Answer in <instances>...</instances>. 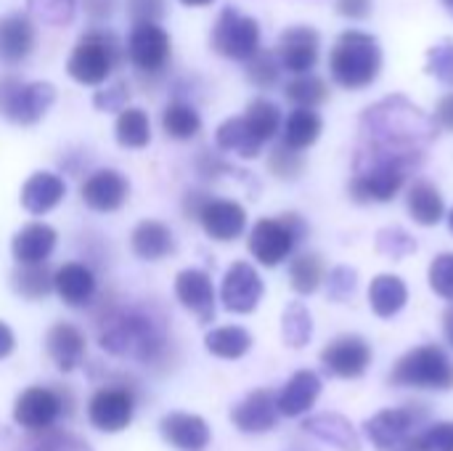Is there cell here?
I'll return each instance as SVG.
<instances>
[{
	"mask_svg": "<svg viewBox=\"0 0 453 451\" xmlns=\"http://www.w3.org/2000/svg\"><path fill=\"white\" fill-rule=\"evenodd\" d=\"M326 282V266L316 253H300L289 263V284L297 295H313Z\"/></svg>",
	"mask_w": 453,
	"mask_h": 451,
	"instance_id": "36",
	"label": "cell"
},
{
	"mask_svg": "<svg viewBox=\"0 0 453 451\" xmlns=\"http://www.w3.org/2000/svg\"><path fill=\"white\" fill-rule=\"evenodd\" d=\"M117 43L111 32H88L69 56L66 72L80 85H101L117 64Z\"/></svg>",
	"mask_w": 453,
	"mask_h": 451,
	"instance_id": "8",
	"label": "cell"
},
{
	"mask_svg": "<svg viewBox=\"0 0 453 451\" xmlns=\"http://www.w3.org/2000/svg\"><path fill=\"white\" fill-rule=\"evenodd\" d=\"M114 3H117V0H85V11H88L90 16L101 19V16H109V13L114 11Z\"/></svg>",
	"mask_w": 453,
	"mask_h": 451,
	"instance_id": "57",
	"label": "cell"
},
{
	"mask_svg": "<svg viewBox=\"0 0 453 451\" xmlns=\"http://www.w3.org/2000/svg\"><path fill=\"white\" fill-rule=\"evenodd\" d=\"M374 354L372 346L361 335H340L321 351V364L332 377L356 380L366 375Z\"/></svg>",
	"mask_w": 453,
	"mask_h": 451,
	"instance_id": "13",
	"label": "cell"
},
{
	"mask_svg": "<svg viewBox=\"0 0 453 451\" xmlns=\"http://www.w3.org/2000/svg\"><path fill=\"white\" fill-rule=\"evenodd\" d=\"M66 197V183L61 175L50 173V170H37L32 173L24 186H21V207L29 215H45L50 210H56L61 205V199Z\"/></svg>",
	"mask_w": 453,
	"mask_h": 451,
	"instance_id": "25",
	"label": "cell"
},
{
	"mask_svg": "<svg viewBox=\"0 0 453 451\" xmlns=\"http://www.w3.org/2000/svg\"><path fill=\"white\" fill-rule=\"evenodd\" d=\"M443 5L449 8V13H451V16H453V0H443Z\"/></svg>",
	"mask_w": 453,
	"mask_h": 451,
	"instance_id": "61",
	"label": "cell"
},
{
	"mask_svg": "<svg viewBox=\"0 0 453 451\" xmlns=\"http://www.w3.org/2000/svg\"><path fill=\"white\" fill-rule=\"evenodd\" d=\"M212 199V194H207V191H188L186 197H183V213H186V218H191V221H199V213L204 210V205Z\"/></svg>",
	"mask_w": 453,
	"mask_h": 451,
	"instance_id": "54",
	"label": "cell"
},
{
	"mask_svg": "<svg viewBox=\"0 0 453 451\" xmlns=\"http://www.w3.org/2000/svg\"><path fill=\"white\" fill-rule=\"evenodd\" d=\"M215 144L223 152H234L244 159H255L263 149V144L247 128L244 117H231V120L220 122V128L215 130Z\"/></svg>",
	"mask_w": 453,
	"mask_h": 451,
	"instance_id": "34",
	"label": "cell"
},
{
	"mask_svg": "<svg viewBox=\"0 0 453 451\" xmlns=\"http://www.w3.org/2000/svg\"><path fill=\"white\" fill-rule=\"evenodd\" d=\"M268 170L281 178V181H297L305 170V159L303 152H295L284 144H279L271 154H268Z\"/></svg>",
	"mask_w": 453,
	"mask_h": 451,
	"instance_id": "42",
	"label": "cell"
},
{
	"mask_svg": "<svg viewBox=\"0 0 453 451\" xmlns=\"http://www.w3.org/2000/svg\"><path fill=\"white\" fill-rule=\"evenodd\" d=\"M435 122L453 133V93H446L435 106Z\"/></svg>",
	"mask_w": 453,
	"mask_h": 451,
	"instance_id": "55",
	"label": "cell"
},
{
	"mask_svg": "<svg viewBox=\"0 0 453 451\" xmlns=\"http://www.w3.org/2000/svg\"><path fill=\"white\" fill-rule=\"evenodd\" d=\"M382 69V48L380 43L358 29H348L340 35L329 53V72L337 85L348 90L369 88Z\"/></svg>",
	"mask_w": 453,
	"mask_h": 451,
	"instance_id": "3",
	"label": "cell"
},
{
	"mask_svg": "<svg viewBox=\"0 0 453 451\" xmlns=\"http://www.w3.org/2000/svg\"><path fill=\"white\" fill-rule=\"evenodd\" d=\"M409 170L398 165H374L356 170L350 181V197L356 202H393L406 183Z\"/></svg>",
	"mask_w": 453,
	"mask_h": 451,
	"instance_id": "15",
	"label": "cell"
},
{
	"mask_svg": "<svg viewBox=\"0 0 453 451\" xmlns=\"http://www.w3.org/2000/svg\"><path fill=\"white\" fill-rule=\"evenodd\" d=\"M27 5H29V13H35L40 21L64 27L74 19L77 0H27Z\"/></svg>",
	"mask_w": 453,
	"mask_h": 451,
	"instance_id": "44",
	"label": "cell"
},
{
	"mask_svg": "<svg viewBox=\"0 0 453 451\" xmlns=\"http://www.w3.org/2000/svg\"><path fill=\"white\" fill-rule=\"evenodd\" d=\"M162 439L178 451H204L212 441V431L204 417L191 412H170L159 420Z\"/></svg>",
	"mask_w": 453,
	"mask_h": 451,
	"instance_id": "20",
	"label": "cell"
},
{
	"mask_svg": "<svg viewBox=\"0 0 453 451\" xmlns=\"http://www.w3.org/2000/svg\"><path fill=\"white\" fill-rule=\"evenodd\" d=\"M430 420L427 404H406L398 409H382L364 423L366 439L380 451L401 449L406 441L419 436V428Z\"/></svg>",
	"mask_w": 453,
	"mask_h": 451,
	"instance_id": "7",
	"label": "cell"
},
{
	"mask_svg": "<svg viewBox=\"0 0 453 451\" xmlns=\"http://www.w3.org/2000/svg\"><path fill=\"white\" fill-rule=\"evenodd\" d=\"M35 48V27L27 16L13 13L0 19V61H24Z\"/></svg>",
	"mask_w": 453,
	"mask_h": 451,
	"instance_id": "29",
	"label": "cell"
},
{
	"mask_svg": "<svg viewBox=\"0 0 453 451\" xmlns=\"http://www.w3.org/2000/svg\"><path fill=\"white\" fill-rule=\"evenodd\" d=\"M56 101V88L50 82H5L0 88V112L16 125L40 122Z\"/></svg>",
	"mask_w": 453,
	"mask_h": 451,
	"instance_id": "10",
	"label": "cell"
},
{
	"mask_svg": "<svg viewBox=\"0 0 453 451\" xmlns=\"http://www.w3.org/2000/svg\"><path fill=\"white\" fill-rule=\"evenodd\" d=\"M449 226H451V231H453V210L449 213Z\"/></svg>",
	"mask_w": 453,
	"mask_h": 451,
	"instance_id": "62",
	"label": "cell"
},
{
	"mask_svg": "<svg viewBox=\"0 0 453 451\" xmlns=\"http://www.w3.org/2000/svg\"><path fill=\"white\" fill-rule=\"evenodd\" d=\"M27 451H90V447L69 433H42V441H37L35 447H29Z\"/></svg>",
	"mask_w": 453,
	"mask_h": 451,
	"instance_id": "51",
	"label": "cell"
},
{
	"mask_svg": "<svg viewBox=\"0 0 453 451\" xmlns=\"http://www.w3.org/2000/svg\"><path fill=\"white\" fill-rule=\"evenodd\" d=\"M96 274L85 263H64L53 271V292L69 306V308H85L96 298Z\"/></svg>",
	"mask_w": 453,
	"mask_h": 451,
	"instance_id": "24",
	"label": "cell"
},
{
	"mask_svg": "<svg viewBox=\"0 0 453 451\" xmlns=\"http://www.w3.org/2000/svg\"><path fill=\"white\" fill-rule=\"evenodd\" d=\"M127 85L125 82H114V85H109V88H104V90H98L96 96H93V106L98 109V112H122V109H127Z\"/></svg>",
	"mask_w": 453,
	"mask_h": 451,
	"instance_id": "50",
	"label": "cell"
},
{
	"mask_svg": "<svg viewBox=\"0 0 453 451\" xmlns=\"http://www.w3.org/2000/svg\"><path fill=\"white\" fill-rule=\"evenodd\" d=\"M279 407H276V393L271 388H257L250 396H244L234 409H231V423L250 436H260L276 428L279 423Z\"/></svg>",
	"mask_w": 453,
	"mask_h": 451,
	"instance_id": "17",
	"label": "cell"
},
{
	"mask_svg": "<svg viewBox=\"0 0 453 451\" xmlns=\"http://www.w3.org/2000/svg\"><path fill=\"white\" fill-rule=\"evenodd\" d=\"M56 242H58V234L45 221H32V223L21 226L11 239V253H13L16 266L48 263V258L56 250Z\"/></svg>",
	"mask_w": 453,
	"mask_h": 451,
	"instance_id": "21",
	"label": "cell"
},
{
	"mask_svg": "<svg viewBox=\"0 0 453 451\" xmlns=\"http://www.w3.org/2000/svg\"><path fill=\"white\" fill-rule=\"evenodd\" d=\"M212 48L234 61H250L260 51V24L236 8H223L215 29Z\"/></svg>",
	"mask_w": 453,
	"mask_h": 451,
	"instance_id": "9",
	"label": "cell"
},
{
	"mask_svg": "<svg viewBox=\"0 0 453 451\" xmlns=\"http://www.w3.org/2000/svg\"><path fill=\"white\" fill-rule=\"evenodd\" d=\"M135 415V396L122 385H104L88 401V420L101 433H122Z\"/></svg>",
	"mask_w": 453,
	"mask_h": 451,
	"instance_id": "11",
	"label": "cell"
},
{
	"mask_svg": "<svg viewBox=\"0 0 453 451\" xmlns=\"http://www.w3.org/2000/svg\"><path fill=\"white\" fill-rule=\"evenodd\" d=\"M265 284L257 268L247 260H236L228 266L220 284V303L231 314H252L263 300Z\"/></svg>",
	"mask_w": 453,
	"mask_h": 451,
	"instance_id": "12",
	"label": "cell"
},
{
	"mask_svg": "<svg viewBox=\"0 0 453 451\" xmlns=\"http://www.w3.org/2000/svg\"><path fill=\"white\" fill-rule=\"evenodd\" d=\"M127 56L141 72H162L170 61V35L157 24H135L127 37Z\"/></svg>",
	"mask_w": 453,
	"mask_h": 451,
	"instance_id": "14",
	"label": "cell"
},
{
	"mask_svg": "<svg viewBox=\"0 0 453 451\" xmlns=\"http://www.w3.org/2000/svg\"><path fill=\"white\" fill-rule=\"evenodd\" d=\"M443 335H446L449 346L453 348V306L446 308V314H443Z\"/></svg>",
	"mask_w": 453,
	"mask_h": 451,
	"instance_id": "58",
	"label": "cell"
},
{
	"mask_svg": "<svg viewBox=\"0 0 453 451\" xmlns=\"http://www.w3.org/2000/svg\"><path fill=\"white\" fill-rule=\"evenodd\" d=\"M356 287H358V274L350 266H337L326 276V290L334 303H345L356 292Z\"/></svg>",
	"mask_w": 453,
	"mask_h": 451,
	"instance_id": "47",
	"label": "cell"
},
{
	"mask_svg": "<svg viewBox=\"0 0 453 451\" xmlns=\"http://www.w3.org/2000/svg\"><path fill=\"white\" fill-rule=\"evenodd\" d=\"M80 197L96 213H117L130 197V183L119 170H96L93 175L85 178Z\"/></svg>",
	"mask_w": 453,
	"mask_h": 451,
	"instance_id": "18",
	"label": "cell"
},
{
	"mask_svg": "<svg viewBox=\"0 0 453 451\" xmlns=\"http://www.w3.org/2000/svg\"><path fill=\"white\" fill-rule=\"evenodd\" d=\"M204 348H207L212 356H218V359L236 362V359H242V356L250 354V348H252V335H250L244 327H236V324L215 327V330L207 332Z\"/></svg>",
	"mask_w": 453,
	"mask_h": 451,
	"instance_id": "32",
	"label": "cell"
},
{
	"mask_svg": "<svg viewBox=\"0 0 453 451\" xmlns=\"http://www.w3.org/2000/svg\"><path fill=\"white\" fill-rule=\"evenodd\" d=\"M98 343L111 356L135 359L146 367L165 364L173 351L167 319L157 308H146V306L111 311L101 322Z\"/></svg>",
	"mask_w": 453,
	"mask_h": 451,
	"instance_id": "2",
	"label": "cell"
},
{
	"mask_svg": "<svg viewBox=\"0 0 453 451\" xmlns=\"http://www.w3.org/2000/svg\"><path fill=\"white\" fill-rule=\"evenodd\" d=\"M69 412V396L53 385H29L13 401V423L29 433H50L56 423Z\"/></svg>",
	"mask_w": 453,
	"mask_h": 451,
	"instance_id": "6",
	"label": "cell"
},
{
	"mask_svg": "<svg viewBox=\"0 0 453 451\" xmlns=\"http://www.w3.org/2000/svg\"><path fill=\"white\" fill-rule=\"evenodd\" d=\"M114 136L117 144L125 149H143L151 141V125H149V114L138 106H127L117 114L114 122Z\"/></svg>",
	"mask_w": 453,
	"mask_h": 451,
	"instance_id": "35",
	"label": "cell"
},
{
	"mask_svg": "<svg viewBox=\"0 0 453 451\" xmlns=\"http://www.w3.org/2000/svg\"><path fill=\"white\" fill-rule=\"evenodd\" d=\"M175 298L202 324H210L215 319L218 295H215V287H212V279H210L207 271H202V268H183L175 276Z\"/></svg>",
	"mask_w": 453,
	"mask_h": 451,
	"instance_id": "16",
	"label": "cell"
},
{
	"mask_svg": "<svg viewBox=\"0 0 453 451\" xmlns=\"http://www.w3.org/2000/svg\"><path fill=\"white\" fill-rule=\"evenodd\" d=\"M183 5H191V8H199V5H210L212 0H180Z\"/></svg>",
	"mask_w": 453,
	"mask_h": 451,
	"instance_id": "59",
	"label": "cell"
},
{
	"mask_svg": "<svg viewBox=\"0 0 453 451\" xmlns=\"http://www.w3.org/2000/svg\"><path fill=\"white\" fill-rule=\"evenodd\" d=\"M319 396H321V377L313 369H300L276 393L279 415H284V417H303V415H308L313 409Z\"/></svg>",
	"mask_w": 453,
	"mask_h": 451,
	"instance_id": "26",
	"label": "cell"
},
{
	"mask_svg": "<svg viewBox=\"0 0 453 451\" xmlns=\"http://www.w3.org/2000/svg\"><path fill=\"white\" fill-rule=\"evenodd\" d=\"M284 93L297 109H316L319 104H324L329 98L326 82L316 74H297L292 82H287Z\"/></svg>",
	"mask_w": 453,
	"mask_h": 451,
	"instance_id": "41",
	"label": "cell"
},
{
	"mask_svg": "<svg viewBox=\"0 0 453 451\" xmlns=\"http://www.w3.org/2000/svg\"><path fill=\"white\" fill-rule=\"evenodd\" d=\"M390 383L401 388H419V391H451V356L435 343L419 346L398 359V364L390 372Z\"/></svg>",
	"mask_w": 453,
	"mask_h": 451,
	"instance_id": "4",
	"label": "cell"
},
{
	"mask_svg": "<svg viewBox=\"0 0 453 451\" xmlns=\"http://www.w3.org/2000/svg\"><path fill=\"white\" fill-rule=\"evenodd\" d=\"M433 138L435 122L403 96H390L369 106L361 117V149L356 157V170L374 165H398L411 170L425 159Z\"/></svg>",
	"mask_w": 453,
	"mask_h": 451,
	"instance_id": "1",
	"label": "cell"
},
{
	"mask_svg": "<svg viewBox=\"0 0 453 451\" xmlns=\"http://www.w3.org/2000/svg\"><path fill=\"white\" fill-rule=\"evenodd\" d=\"M409 303V287L395 274H380L369 284V306L380 319L398 316Z\"/></svg>",
	"mask_w": 453,
	"mask_h": 451,
	"instance_id": "30",
	"label": "cell"
},
{
	"mask_svg": "<svg viewBox=\"0 0 453 451\" xmlns=\"http://www.w3.org/2000/svg\"><path fill=\"white\" fill-rule=\"evenodd\" d=\"M13 351H16V335L5 322H0V362L8 359Z\"/></svg>",
	"mask_w": 453,
	"mask_h": 451,
	"instance_id": "56",
	"label": "cell"
},
{
	"mask_svg": "<svg viewBox=\"0 0 453 451\" xmlns=\"http://www.w3.org/2000/svg\"><path fill=\"white\" fill-rule=\"evenodd\" d=\"M130 247H133L135 258L157 263V260H165L167 255L175 253V234H173V229L167 223L146 218L133 229Z\"/></svg>",
	"mask_w": 453,
	"mask_h": 451,
	"instance_id": "27",
	"label": "cell"
},
{
	"mask_svg": "<svg viewBox=\"0 0 453 451\" xmlns=\"http://www.w3.org/2000/svg\"><path fill=\"white\" fill-rule=\"evenodd\" d=\"M162 130L175 141H188L202 130V117L191 104L173 101L162 112Z\"/></svg>",
	"mask_w": 453,
	"mask_h": 451,
	"instance_id": "38",
	"label": "cell"
},
{
	"mask_svg": "<svg viewBox=\"0 0 453 451\" xmlns=\"http://www.w3.org/2000/svg\"><path fill=\"white\" fill-rule=\"evenodd\" d=\"M127 8H130V16L135 19V24H146V21H154L162 16L165 0H130Z\"/></svg>",
	"mask_w": 453,
	"mask_h": 451,
	"instance_id": "52",
	"label": "cell"
},
{
	"mask_svg": "<svg viewBox=\"0 0 453 451\" xmlns=\"http://www.w3.org/2000/svg\"><path fill=\"white\" fill-rule=\"evenodd\" d=\"M406 205H409L411 218H414L419 226H438V223L446 218L443 194H441L438 186L430 183V181H417V183H411V189H409V194H406Z\"/></svg>",
	"mask_w": 453,
	"mask_h": 451,
	"instance_id": "31",
	"label": "cell"
},
{
	"mask_svg": "<svg viewBox=\"0 0 453 451\" xmlns=\"http://www.w3.org/2000/svg\"><path fill=\"white\" fill-rule=\"evenodd\" d=\"M303 431L311 433L313 439H319L321 444L334 447L337 451H361V439H358L356 428L342 415L324 412V415L308 417L303 423Z\"/></svg>",
	"mask_w": 453,
	"mask_h": 451,
	"instance_id": "28",
	"label": "cell"
},
{
	"mask_svg": "<svg viewBox=\"0 0 453 451\" xmlns=\"http://www.w3.org/2000/svg\"><path fill=\"white\" fill-rule=\"evenodd\" d=\"M319 32L313 27H289L279 40V64L292 74H308L319 61Z\"/></svg>",
	"mask_w": 453,
	"mask_h": 451,
	"instance_id": "19",
	"label": "cell"
},
{
	"mask_svg": "<svg viewBox=\"0 0 453 451\" xmlns=\"http://www.w3.org/2000/svg\"><path fill=\"white\" fill-rule=\"evenodd\" d=\"M334 8L345 19H366L372 13V0H337Z\"/></svg>",
	"mask_w": 453,
	"mask_h": 451,
	"instance_id": "53",
	"label": "cell"
},
{
	"mask_svg": "<svg viewBox=\"0 0 453 451\" xmlns=\"http://www.w3.org/2000/svg\"><path fill=\"white\" fill-rule=\"evenodd\" d=\"M395 451H417V444H414V439H411V441H406L401 449H395Z\"/></svg>",
	"mask_w": 453,
	"mask_h": 451,
	"instance_id": "60",
	"label": "cell"
},
{
	"mask_svg": "<svg viewBox=\"0 0 453 451\" xmlns=\"http://www.w3.org/2000/svg\"><path fill=\"white\" fill-rule=\"evenodd\" d=\"M281 338L289 348H305L313 338V319L305 303L295 300L284 308L281 316Z\"/></svg>",
	"mask_w": 453,
	"mask_h": 451,
	"instance_id": "40",
	"label": "cell"
},
{
	"mask_svg": "<svg viewBox=\"0 0 453 451\" xmlns=\"http://www.w3.org/2000/svg\"><path fill=\"white\" fill-rule=\"evenodd\" d=\"M11 287L24 300H45L53 292V274L48 271V263L16 266L11 274Z\"/></svg>",
	"mask_w": 453,
	"mask_h": 451,
	"instance_id": "37",
	"label": "cell"
},
{
	"mask_svg": "<svg viewBox=\"0 0 453 451\" xmlns=\"http://www.w3.org/2000/svg\"><path fill=\"white\" fill-rule=\"evenodd\" d=\"M45 351L61 372H74L85 362V354H88L85 332L69 322H58L45 335Z\"/></svg>",
	"mask_w": 453,
	"mask_h": 451,
	"instance_id": "23",
	"label": "cell"
},
{
	"mask_svg": "<svg viewBox=\"0 0 453 451\" xmlns=\"http://www.w3.org/2000/svg\"><path fill=\"white\" fill-rule=\"evenodd\" d=\"M204 234L215 242H234L247 229V210L234 199H210L199 213Z\"/></svg>",
	"mask_w": 453,
	"mask_h": 451,
	"instance_id": "22",
	"label": "cell"
},
{
	"mask_svg": "<svg viewBox=\"0 0 453 451\" xmlns=\"http://www.w3.org/2000/svg\"><path fill=\"white\" fill-rule=\"evenodd\" d=\"M427 72L435 74L441 82L453 85V43H438L435 48H430L427 53Z\"/></svg>",
	"mask_w": 453,
	"mask_h": 451,
	"instance_id": "49",
	"label": "cell"
},
{
	"mask_svg": "<svg viewBox=\"0 0 453 451\" xmlns=\"http://www.w3.org/2000/svg\"><path fill=\"white\" fill-rule=\"evenodd\" d=\"M427 279H430L433 292L441 295L443 300H449L453 306V253L435 255V260L430 263Z\"/></svg>",
	"mask_w": 453,
	"mask_h": 451,
	"instance_id": "46",
	"label": "cell"
},
{
	"mask_svg": "<svg viewBox=\"0 0 453 451\" xmlns=\"http://www.w3.org/2000/svg\"><path fill=\"white\" fill-rule=\"evenodd\" d=\"M377 250L382 255L393 258V260H401V258H406V255H411L417 250V242H414V237L409 231L393 226V229H382L377 234Z\"/></svg>",
	"mask_w": 453,
	"mask_h": 451,
	"instance_id": "45",
	"label": "cell"
},
{
	"mask_svg": "<svg viewBox=\"0 0 453 451\" xmlns=\"http://www.w3.org/2000/svg\"><path fill=\"white\" fill-rule=\"evenodd\" d=\"M244 122L247 128L252 130V136L265 144L271 138H276V133L281 130V109L273 104V101H265V98H255L247 112H244Z\"/></svg>",
	"mask_w": 453,
	"mask_h": 451,
	"instance_id": "39",
	"label": "cell"
},
{
	"mask_svg": "<svg viewBox=\"0 0 453 451\" xmlns=\"http://www.w3.org/2000/svg\"><path fill=\"white\" fill-rule=\"evenodd\" d=\"M417 451H453V423H435L417 439Z\"/></svg>",
	"mask_w": 453,
	"mask_h": 451,
	"instance_id": "48",
	"label": "cell"
},
{
	"mask_svg": "<svg viewBox=\"0 0 453 451\" xmlns=\"http://www.w3.org/2000/svg\"><path fill=\"white\" fill-rule=\"evenodd\" d=\"M279 74H281V64H279V56L271 51H257L247 61V77L257 88H273L279 82Z\"/></svg>",
	"mask_w": 453,
	"mask_h": 451,
	"instance_id": "43",
	"label": "cell"
},
{
	"mask_svg": "<svg viewBox=\"0 0 453 451\" xmlns=\"http://www.w3.org/2000/svg\"><path fill=\"white\" fill-rule=\"evenodd\" d=\"M308 234V223L297 213H284L281 218H263L250 231V253L260 266H281L295 245Z\"/></svg>",
	"mask_w": 453,
	"mask_h": 451,
	"instance_id": "5",
	"label": "cell"
},
{
	"mask_svg": "<svg viewBox=\"0 0 453 451\" xmlns=\"http://www.w3.org/2000/svg\"><path fill=\"white\" fill-rule=\"evenodd\" d=\"M321 130H324V122H321L316 109H295L284 122V141L281 144L295 149V152H303L319 141Z\"/></svg>",
	"mask_w": 453,
	"mask_h": 451,
	"instance_id": "33",
	"label": "cell"
}]
</instances>
